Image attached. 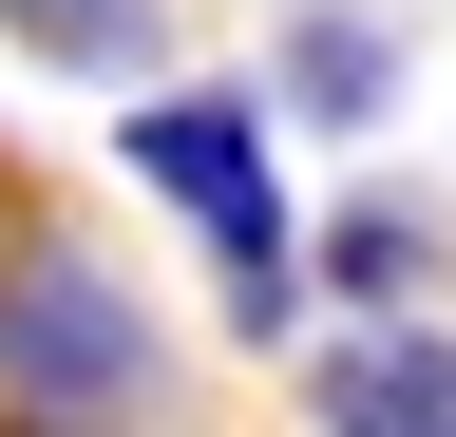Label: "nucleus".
<instances>
[{"label": "nucleus", "mask_w": 456, "mask_h": 437, "mask_svg": "<svg viewBox=\"0 0 456 437\" xmlns=\"http://www.w3.org/2000/svg\"><path fill=\"white\" fill-rule=\"evenodd\" d=\"M114 172L209 247V304H228V343H248V361L323 323V286H305V190H285V115H266V95H228V77L114 95Z\"/></svg>", "instance_id": "obj_1"}, {"label": "nucleus", "mask_w": 456, "mask_h": 437, "mask_svg": "<svg viewBox=\"0 0 456 437\" xmlns=\"http://www.w3.org/2000/svg\"><path fill=\"white\" fill-rule=\"evenodd\" d=\"M152 380H171V343H152V304L114 286L95 247H0V418H152Z\"/></svg>", "instance_id": "obj_2"}, {"label": "nucleus", "mask_w": 456, "mask_h": 437, "mask_svg": "<svg viewBox=\"0 0 456 437\" xmlns=\"http://www.w3.org/2000/svg\"><path fill=\"white\" fill-rule=\"evenodd\" d=\"M305 437H456V323H305Z\"/></svg>", "instance_id": "obj_3"}, {"label": "nucleus", "mask_w": 456, "mask_h": 437, "mask_svg": "<svg viewBox=\"0 0 456 437\" xmlns=\"http://www.w3.org/2000/svg\"><path fill=\"white\" fill-rule=\"evenodd\" d=\"M380 95H399L380 0H285V38H266V115H285V134H380Z\"/></svg>", "instance_id": "obj_4"}, {"label": "nucleus", "mask_w": 456, "mask_h": 437, "mask_svg": "<svg viewBox=\"0 0 456 437\" xmlns=\"http://www.w3.org/2000/svg\"><path fill=\"white\" fill-rule=\"evenodd\" d=\"M305 286H323V323H399L437 286V209L419 190H342L323 229H305Z\"/></svg>", "instance_id": "obj_5"}, {"label": "nucleus", "mask_w": 456, "mask_h": 437, "mask_svg": "<svg viewBox=\"0 0 456 437\" xmlns=\"http://www.w3.org/2000/svg\"><path fill=\"white\" fill-rule=\"evenodd\" d=\"M0 38H20L38 77H95V95L171 77V0H0Z\"/></svg>", "instance_id": "obj_6"}, {"label": "nucleus", "mask_w": 456, "mask_h": 437, "mask_svg": "<svg viewBox=\"0 0 456 437\" xmlns=\"http://www.w3.org/2000/svg\"><path fill=\"white\" fill-rule=\"evenodd\" d=\"M0 437H95V418H0Z\"/></svg>", "instance_id": "obj_7"}]
</instances>
